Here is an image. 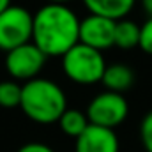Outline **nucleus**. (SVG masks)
<instances>
[{
    "label": "nucleus",
    "instance_id": "nucleus-1",
    "mask_svg": "<svg viewBox=\"0 0 152 152\" xmlns=\"http://www.w3.org/2000/svg\"><path fill=\"white\" fill-rule=\"evenodd\" d=\"M80 18L62 4H46L34 14L32 42L46 57H64L80 42Z\"/></svg>",
    "mask_w": 152,
    "mask_h": 152
},
{
    "label": "nucleus",
    "instance_id": "nucleus-2",
    "mask_svg": "<svg viewBox=\"0 0 152 152\" xmlns=\"http://www.w3.org/2000/svg\"><path fill=\"white\" fill-rule=\"evenodd\" d=\"M20 108L30 120L37 124L58 122L67 110V99L64 90L51 80L34 78L21 85Z\"/></svg>",
    "mask_w": 152,
    "mask_h": 152
},
{
    "label": "nucleus",
    "instance_id": "nucleus-3",
    "mask_svg": "<svg viewBox=\"0 0 152 152\" xmlns=\"http://www.w3.org/2000/svg\"><path fill=\"white\" fill-rule=\"evenodd\" d=\"M106 62L101 51L78 42L62 57V71L80 85H92L103 80Z\"/></svg>",
    "mask_w": 152,
    "mask_h": 152
},
{
    "label": "nucleus",
    "instance_id": "nucleus-4",
    "mask_svg": "<svg viewBox=\"0 0 152 152\" xmlns=\"http://www.w3.org/2000/svg\"><path fill=\"white\" fill-rule=\"evenodd\" d=\"M34 14L21 5L11 4L0 12V50L9 53L27 42H32Z\"/></svg>",
    "mask_w": 152,
    "mask_h": 152
},
{
    "label": "nucleus",
    "instance_id": "nucleus-5",
    "mask_svg": "<svg viewBox=\"0 0 152 152\" xmlns=\"http://www.w3.org/2000/svg\"><path fill=\"white\" fill-rule=\"evenodd\" d=\"M129 113V104L122 94L117 92H101L87 106V117L92 126L113 129L120 126Z\"/></svg>",
    "mask_w": 152,
    "mask_h": 152
},
{
    "label": "nucleus",
    "instance_id": "nucleus-6",
    "mask_svg": "<svg viewBox=\"0 0 152 152\" xmlns=\"http://www.w3.org/2000/svg\"><path fill=\"white\" fill-rule=\"evenodd\" d=\"M46 55L34 42H27L9 53H5V69L14 80H23L25 83L37 78L46 64Z\"/></svg>",
    "mask_w": 152,
    "mask_h": 152
},
{
    "label": "nucleus",
    "instance_id": "nucleus-7",
    "mask_svg": "<svg viewBox=\"0 0 152 152\" xmlns=\"http://www.w3.org/2000/svg\"><path fill=\"white\" fill-rule=\"evenodd\" d=\"M115 25L113 20L88 14L80 21V42L103 53L115 46Z\"/></svg>",
    "mask_w": 152,
    "mask_h": 152
},
{
    "label": "nucleus",
    "instance_id": "nucleus-8",
    "mask_svg": "<svg viewBox=\"0 0 152 152\" xmlns=\"http://www.w3.org/2000/svg\"><path fill=\"white\" fill-rule=\"evenodd\" d=\"M118 138L113 129L88 126L76 138L75 152H118Z\"/></svg>",
    "mask_w": 152,
    "mask_h": 152
},
{
    "label": "nucleus",
    "instance_id": "nucleus-9",
    "mask_svg": "<svg viewBox=\"0 0 152 152\" xmlns=\"http://www.w3.org/2000/svg\"><path fill=\"white\" fill-rule=\"evenodd\" d=\"M134 2L136 0H83L90 14L103 16L113 21L124 20L131 12Z\"/></svg>",
    "mask_w": 152,
    "mask_h": 152
},
{
    "label": "nucleus",
    "instance_id": "nucleus-10",
    "mask_svg": "<svg viewBox=\"0 0 152 152\" xmlns=\"http://www.w3.org/2000/svg\"><path fill=\"white\" fill-rule=\"evenodd\" d=\"M101 81L110 92L122 94V92H126L133 87L134 73H133L131 67H127L124 64H112V66H106Z\"/></svg>",
    "mask_w": 152,
    "mask_h": 152
},
{
    "label": "nucleus",
    "instance_id": "nucleus-11",
    "mask_svg": "<svg viewBox=\"0 0 152 152\" xmlns=\"http://www.w3.org/2000/svg\"><path fill=\"white\" fill-rule=\"evenodd\" d=\"M58 126H60V129H62V133L66 136H71V138L76 140L90 126V122H88L87 113H83V112H80L76 108H67L60 117Z\"/></svg>",
    "mask_w": 152,
    "mask_h": 152
},
{
    "label": "nucleus",
    "instance_id": "nucleus-12",
    "mask_svg": "<svg viewBox=\"0 0 152 152\" xmlns=\"http://www.w3.org/2000/svg\"><path fill=\"white\" fill-rule=\"evenodd\" d=\"M115 46L120 50H133L140 46V25L131 20H120L115 25Z\"/></svg>",
    "mask_w": 152,
    "mask_h": 152
},
{
    "label": "nucleus",
    "instance_id": "nucleus-13",
    "mask_svg": "<svg viewBox=\"0 0 152 152\" xmlns=\"http://www.w3.org/2000/svg\"><path fill=\"white\" fill-rule=\"evenodd\" d=\"M21 104V85L16 81H0V106L2 108H20Z\"/></svg>",
    "mask_w": 152,
    "mask_h": 152
},
{
    "label": "nucleus",
    "instance_id": "nucleus-14",
    "mask_svg": "<svg viewBox=\"0 0 152 152\" xmlns=\"http://www.w3.org/2000/svg\"><path fill=\"white\" fill-rule=\"evenodd\" d=\"M140 138L143 149L147 152H152V112L145 115L140 124Z\"/></svg>",
    "mask_w": 152,
    "mask_h": 152
},
{
    "label": "nucleus",
    "instance_id": "nucleus-15",
    "mask_svg": "<svg viewBox=\"0 0 152 152\" xmlns=\"http://www.w3.org/2000/svg\"><path fill=\"white\" fill-rule=\"evenodd\" d=\"M140 48L152 55V18H149L142 27H140Z\"/></svg>",
    "mask_w": 152,
    "mask_h": 152
},
{
    "label": "nucleus",
    "instance_id": "nucleus-16",
    "mask_svg": "<svg viewBox=\"0 0 152 152\" xmlns=\"http://www.w3.org/2000/svg\"><path fill=\"white\" fill-rule=\"evenodd\" d=\"M18 152H55L50 145L46 143H41V142H30V143H25L21 145Z\"/></svg>",
    "mask_w": 152,
    "mask_h": 152
},
{
    "label": "nucleus",
    "instance_id": "nucleus-17",
    "mask_svg": "<svg viewBox=\"0 0 152 152\" xmlns=\"http://www.w3.org/2000/svg\"><path fill=\"white\" fill-rule=\"evenodd\" d=\"M142 4H143L145 12L149 14V18H152V0H142Z\"/></svg>",
    "mask_w": 152,
    "mask_h": 152
},
{
    "label": "nucleus",
    "instance_id": "nucleus-18",
    "mask_svg": "<svg viewBox=\"0 0 152 152\" xmlns=\"http://www.w3.org/2000/svg\"><path fill=\"white\" fill-rule=\"evenodd\" d=\"M9 5H11V0H0V12H2V11H5Z\"/></svg>",
    "mask_w": 152,
    "mask_h": 152
},
{
    "label": "nucleus",
    "instance_id": "nucleus-19",
    "mask_svg": "<svg viewBox=\"0 0 152 152\" xmlns=\"http://www.w3.org/2000/svg\"><path fill=\"white\" fill-rule=\"evenodd\" d=\"M67 2H71V0H48V4H62V5H66Z\"/></svg>",
    "mask_w": 152,
    "mask_h": 152
}]
</instances>
